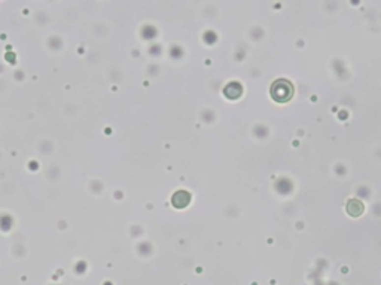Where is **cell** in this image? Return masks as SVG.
Wrapping results in <instances>:
<instances>
[{
  "mask_svg": "<svg viewBox=\"0 0 381 285\" xmlns=\"http://www.w3.org/2000/svg\"><path fill=\"white\" fill-rule=\"evenodd\" d=\"M293 95V86L289 80H276L271 86V97L277 103H288Z\"/></svg>",
  "mask_w": 381,
  "mask_h": 285,
  "instance_id": "obj_1",
  "label": "cell"
},
{
  "mask_svg": "<svg viewBox=\"0 0 381 285\" xmlns=\"http://www.w3.org/2000/svg\"><path fill=\"white\" fill-rule=\"evenodd\" d=\"M189 199H191L189 193H186V192H183V190H179V192L175 193V196H173V205H175L176 208H183V207H186V205L189 204Z\"/></svg>",
  "mask_w": 381,
  "mask_h": 285,
  "instance_id": "obj_2",
  "label": "cell"
},
{
  "mask_svg": "<svg viewBox=\"0 0 381 285\" xmlns=\"http://www.w3.org/2000/svg\"><path fill=\"white\" fill-rule=\"evenodd\" d=\"M347 211H349L352 215L357 217V215H360V212L363 211V205H362L357 199H353V201H350V202H349V205H347Z\"/></svg>",
  "mask_w": 381,
  "mask_h": 285,
  "instance_id": "obj_4",
  "label": "cell"
},
{
  "mask_svg": "<svg viewBox=\"0 0 381 285\" xmlns=\"http://www.w3.org/2000/svg\"><path fill=\"white\" fill-rule=\"evenodd\" d=\"M241 92H243V88H241V85L237 83V82H233V83H230V85L225 88V95H227L228 98H238V97L241 95Z\"/></svg>",
  "mask_w": 381,
  "mask_h": 285,
  "instance_id": "obj_3",
  "label": "cell"
}]
</instances>
